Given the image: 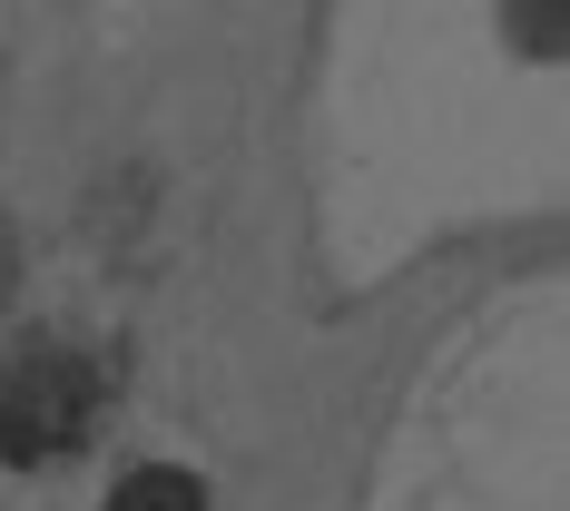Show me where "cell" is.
Instances as JSON below:
<instances>
[{"label": "cell", "mask_w": 570, "mask_h": 511, "mask_svg": "<svg viewBox=\"0 0 570 511\" xmlns=\"http://www.w3.org/2000/svg\"><path fill=\"white\" fill-rule=\"evenodd\" d=\"M89 423H99V374L79 354H40V364H20L0 384V462L10 472H40V462L79 453Z\"/></svg>", "instance_id": "cell-1"}, {"label": "cell", "mask_w": 570, "mask_h": 511, "mask_svg": "<svg viewBox=\"0 0 570 511\" xmlns=\"http://www.w3.org/2000/svg\"><path fill=\"white\" fill-rule=\"evenodd\" d=\"M531 50H561V0H531Z\"/></svg>", "instance_id": "cell-3"}, {"label": "cell", "mask_w": 570, "mask_h": 511, "mask_svg": "<svg viewBox=\"0 0 570 511\" xmlns=\"http://www.w3.org/2000/svg\"><path fill=\"white\" fill-rule=\"evenodd\" d=\"M109 511H207V482L177 472V462H148V472H128L109 492Z\"/></svg>", "instance_id": "cell-2"}]
</instances>
